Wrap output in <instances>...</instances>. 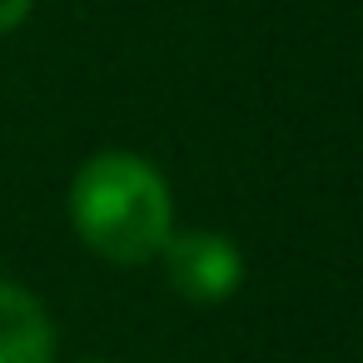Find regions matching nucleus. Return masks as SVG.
I'll list each match as a JSON object with an SVG mask.
<instances>
[{
	"instance_id": "obj_4",
	"label": "nucleus",
	"mask_w": 363,
	"mask_h": 363,
	"mask_svg": "<svg viewBox=\"0 0 363 363\" xmlns=\"http://www.w3.org/2000/svg\"><path fill=\"white\" fill-rule=\"evenodd\" d=\"M30 6H35V0H0V35L16 30V26L30 16Z\"/></svg>"
},
{
	"instance_id": "obj_3",
	"label": "nucleus",
	"mask_w": 363,
	"mask_h": 363,
	"mask_svg": "<svg viewBox=\"0 0 363 363\" xmlns=\"http://www.w3.org/2000/svg\"><path fill=\"white\" fill-rule=\"evenodd\" d=\"M55 323L40 298L11 279H0V363H50Z\"/></svg>"
},
{
	"instance_id": "obj_5",
	"label": "nucleus",
	"mask_w": 363,
	"mask_h": 363,
	"mask_svg": "<svg viewBox=\"0 0 363 363\" xmlns=\"http://www.w3.org/2000/svg\"><path fill=\"white\" fill-rule=\"evenodd\" d=\"M80 363H110V358H80Z\"/></svg>"
},
{
	"instance_id": "obj_2",
	"label": "nucleus",
	"mask_w": 363,
	"mask_h": 363,
	"mask_svg": "<svg viewBox=\"0 0 363 363\" xmlns=\"http://www.w3.org/2000/svg\"><path fill=\"white\" fill-rule=\"evenodd\" d=\"M164 279L179 298L189 303H224L234 298V289L244 284V254L229 234H214V229H184V234H169L164 249Z\"/></svg>"
},
{
	"instance_id": "obj_1",
	"label": "nucleus",
	"mask_w": 363,
	"mask_h": 363,
	"mask_svg": "<svg viewBox=\"0 0 363 363\" xmlns=\"http://www.w3.org/2000/svg\"><path fill=\"white\" fill-rule=\"evenodd\" d=\"M70 219L85 249L110 264H145L174 229V199L164 174L130 150L90 155L70 184Z\"/></svg>"
}]
</instances>
